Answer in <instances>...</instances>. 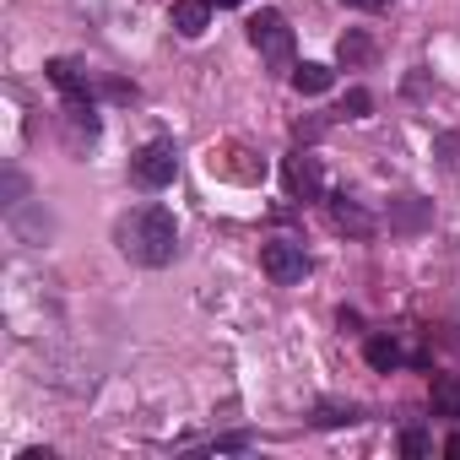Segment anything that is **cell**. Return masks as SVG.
Returning a JSON list of instances; mask_svg holds the SVG:
<instances>
[{
    "label": "cell",
    "instance_id": "obj_1",
    "mask_svg": "<svg viewBox=\"0 0 460 460\" xmlns=\"http://www.w3.org/2000/svg\"><path fill=\"white\" fill-rule=\"evenodd\" d=\"M114 239H119L125 261H136V266H168L179 255V222H173L168 206H136L130 217H119Z\"/></svg>",
    "mask_w": 460,
    "mask_h": 460
},
{
    "label": "cell",
    "instance_id": "obj_2",
    "mask_svg": "<svg viewBox=\"0 0 460 460\" xmlns=\"http://www.w3.org/2000/svg\"><path fill=\"white\" fill-rule=\"evenodd\" d=\"M250 44L261 49V60L271 71H293V28L282 12H255L250 17Z\"/></svg>",
    "mask_w": 460,
    "mask_h": 460
},
{
    "label": "cell",
    "instance_id": "obj_3",
    "mask_svg": "<svg viewBox=\"0 0 460 460\" xmlns=\"http://www.w3.org/2000/svg\"><path fill=\"white\" fill-rule=\"evenodd\" d=\"M173 173H179V152H173V141H146V146L130 157V179H136L141 190H168Z\"/></svg>",
    "mask_w": 460,
    "mask_h": 460
},
{
    "label": "cell",
    "instance_id": "obj_4",
    "mask_svg": "<svg viewBox=\"0 0 460 460\" xmlns=\"http://www.w3.org/2000/svg\"><path fill=\"white\" fill-rule=\"evenodd\" d=\"M261 271H266L277 288H293V282L309 277V255H304L298 239H271V244H261Z\"/></svg>",
    "mask_w": 460,
    "mask_h": 460
},
{
    "label": "cell",
    "instance_id": "obj_5",
    "mask_svg": "<svg viewBox=\"0 0 460 460\" xmlns=\"http://www.w3.org/2000/svg\"><path fill=\"white\" fill-rule=\"evenodd\" d=\"M49 82L66 93V103H93V76L82 60H49Z\"/></svg>",
    "mask_w": 460,
    "mask_h": 460
},
{
    "label": "cell",
    "instance_id": "obj_6",
    "mask_svg": "<svg viewBox=\"0 0 460 460\" xmlns=\"http://www.w3.org/2000/svg\"><path fill=\"white\" fill-rule=\"evenodd\" d=\"M288 190H293V200H325V179H320V163L309 152L288 157Z\"/></svg>",
    "mask_w": 460,
    "mask_h": 460
},
{
    "label": "cell",
    "instance_id": "obj_7",
    "mask_svg": "<svg viewBox=\"0 0 460 460\" xmlns=\"http://www.w3.org/2000/svg\"><path fill=\"white\" fill-rule=\"evenodd\" d=\"M325 211H331V227H336V234H352V239H368V234H374V217H368L358 200H347V195H331Z\"/></svg>",
    "mask_w": 460,
    "mask_h": 460
},
{
    "label": "cell",
    "instance_id": "obj_8",
    "mask_svg": "<svg viewBox=\"0 0 460 460\" xmlns=\"http://www.w3.org/2000/svg\"><path fill=\"white\" fill-rule=\"evenodd\" d=\"M173 33H184V39H200L206 33V22H211V0H173Z\"/></svg>",
    "mask_w": 460,
    "mask_h": 460
},
{
    "label": "cell",
    "instance_id": "obj_9",
    "mask_svg": "<svg viewBox=\"0 0 460 460\" xmlns=\"http://www.w3.org/2000/svg\"><path fill=\"white\" fill-rule=\"evenodd\" d=\"M428 401H433V417H449V422H460V374H433V390H428Z\"/></svg>",
    "mask_w": 460,
    "mask_h": 460
},
{
    "label": "cell",
    "instance_id": "obj_10",
    "mask_svg": "<svg viewBox=\"0 0 460 460\" xmlns=\"http://www.w3.org/2000/svg\"><path fill=\"white\" fill-rule=\"evenodd\" d=\"M422 222H428V200H422V195H401L395 211H390V227H401V234H417Z\"/></svg>",
    "mask_w": 460,
    "mask_h": 460
},
{
    "label": "cell",
    "instance_id": "obj_11",
    "mask_svg": "<svg viewBox=\"0 0 460 460\" xmlns=\"http://www.w3.org/2000/svg\"><path fill=\"white\" fill-rule=\"evenodd\" d=\"M336 60H341L347 71H358V66H368V60H374V39H368V33H347V39L336 44Z\"/></svg>",
    "mask_w": 460,
    "mask_h": 460
},
{
    "label": "cell",
    "instance_id": "obj_12",
    "mask_svg": "<svg viewBox=\"0 0 460 460\" xmlns=\"http://www.w3.org/2000/svg\"><path fill=\"white\" fill-rule=\"evenodd\" d=\"M293 87H298L304 98H320V93L331 87V66H314V60H304V66H293Z\"/></svg>",
    "mask_w": 460,
    "mask_h": 460
},
{
    "label": "cell",
    "instance_id": "obj_13",
    "mask_svg": "<svg viewBox=\"0 0 460 460\" xmlns=\"http://www.w3.org/2000/svg\"><path fill=\"white\" fill-rule=\"evenodd\" d=\"M363 352H368V363H374L379 374H390V368H401V347H395L390 336H368V347H363Z\"/></svg>",
    "mask_w": 460,
    "mask_h": 460
},
{
    "label": "cell",
    "instance_id": "obj_14",
    "mask_svg": "<svg viewBox=\"0 0 460 460\" xmlns=\"http://www.w3.org/2000/svg\"><path fill=\"white\" fill-rule=\"evenodd\" d=\"M368 109H374V98H368V93H363V87H352V93H347V98H341V114H347V119H363V114H368Z\"/></svg>",
    "mask_w": 460,
    "mask_h": 460
},
{
    "label": "cell",
    "instance_id": "obj_15",
    "mask_svg": "<svg viewBox=\"0 0 460 460\" xmlns=\"http://www.w3.org/2000/svg\"><path fill=\"white\" fill-rule=\"evenodd\" d=\"M314 422H320V428H341V422H358V411H352V406H320Z\"/></svg>",
    "mask_w": 460,
    "mask_h": 460
},
{
    "label": "cell",
    "instance_id": "obj_16",
    "mask_svg": "<svg viewBox=\"0 0 460 460\" xmlns=\"http://www.w3.org/2000/svg\"><path fill=\"white\" fill-rule=\"evenodd\" d=\"M401 449H406V455H422V449H428V438H422V433H417V428H411V433H406V438H401Z\"/></svg>",
    "mask_w": 460,
    "mask_h": 460
},
{
    "label": "cell",
    "instance_id": "obj_17",
    "mask_svg": "<svg viewBox=\"0 0 460 460\" xmlns=\"http://www.w3.org/2000/svg\"><path fill=\"white\" fill-rule=\"evenodd\" d=\"M341 6H352V12H379V0H341Z\"/></svg>",
    "mask_w": 460,
    "mask_h": 460
},
{
    "label": "cell",
    "instance_id": "obj_18",
    "mask_svg": "<svg viewBox=\"0 0 460 460\" xmlns=\"http://www.w3.org/2000/svg\"><path fill=\"white\" fill-rule=\"evenodd\" d=\"M444 455H455V460H460V433H449V444H444Z\"/></svg>",
    "mask_w": 460,
    "mask_h": 460
},
{
    "label": "cell",
    "instance_id": "obj_19",
    "mask_svg": "<svg viewBox=\"0 0 460 460\" xmlns=\"http://www.w3.org/2000/svg\"><path fill=\"white\" fill-rule=\"evenodd\" d=\"M211 6H239V0H211Z\"/></svg>",
    "mask_w": 460,
    "mask_h": 460
}]
</instances>
